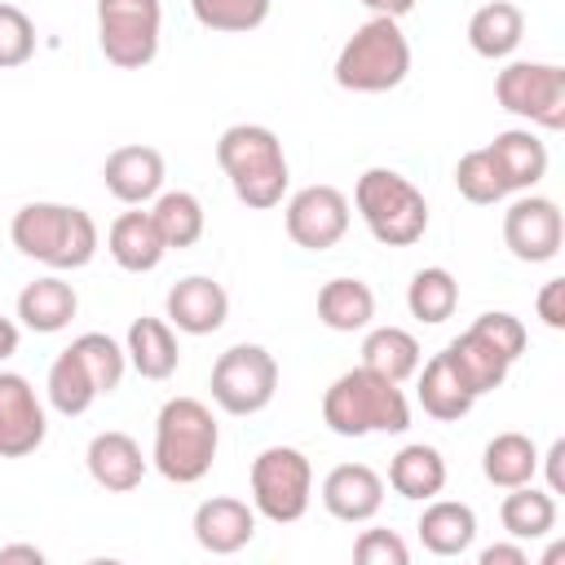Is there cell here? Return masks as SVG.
<instances>
[{"instance_id": "cell-1", "label": "cell", "mask_w": 565, "mask_h": 565, "mask_svg": "<svg viewBox=\"0 0 565 565\" xmlns=\"http://www.w3.org/2000/svg\"><path fill=\"white\" fill-rule=\"evenodd\" d=\"M216 163L230 177V190L243 207L269 212L282 203L291 185V168L282 154V141L265 124H230L216 141Z\"/></svg>"}, {"instance_id": "cell-2", "label": "cell", "mask_w": 565, "mask_h": 565, "mask_svg": "<svg viewBox=\"0 0 565 565\" xmlns=\"http://www.w3.org/2000/svg\"><path fill=\"white\" fill-rule=\"evenodd\" d=\"M9 238L26 260L49 265L53 274L66 269H84L97 256V221L84 207L71 203H22L9 221Z\"/></svg>"}, {"instance_id": "cell-3", "label": "cell", "mask_w": 565, "mask_h": 565, "mask_svg": "<svg viewBox=\"0 0 565 565\" xmlns=\"http://www.w3.org/2000/svg\"><path fill=\"white\" fill-rule=\"evenodd\" d=\"M221 450V424L207 402L199 397H168L154 415V446L150 463L172 486H194L212 472Z\"/></svg>"}, {"instance_id": "cell-4", "label": "cell", "mask_w": 565, "mask_h": 565, "mask_svg": "<svg viewBox=\"0 0 565 565\" xmlns=\"http://www.w3.org/2000/svg\"><path fill=\"white\" fill-rule=\"evenodd\" d=\"M128 371V358H124V344L110 340L106 331H84L75 335L49 366V380H44V397L57 415L75 419L84 415L102 393H115L119 380Z\"/></svg>"}, {"instance_id": "cell-5", "label": "cell", "mask_w": 565, "mask_h": 565, "mask_svg": "<svg viewBox=\"0 0 565 565\" xmlns=\"http://www.w3.org/2000/svg\"><path fill=\"white\" fill-rule=\"evenodd\" d=\"M322 424L335 437H371V433H406L411 428V402L402 384L353 366L331 380L322 393Z\"/></svg>"}, {"instance_id": "cell-6", "label": "cell", "mask_w": 565, "mask_h": 565, "mask_svg": "<svg viewBox=\"0 0 565 565\" xmlns=\"http://www.w3.org/2000/svg\"><path fill=\"white\" fill-rule=\"evenodd\" d=\"M344 93H388L411 75V40L402 35L397 18L371 13L335 53L331 66Z\"/></svg>"}, {"instance_id": "cell-7", "label": "cell", "mask_w": 565, "mask_h": 565, "mask_svg": "<svg viewBox=\"0 0 565 565\" xmlns=\"http://www.w3.org/2000/svg\"><path fill=\"white\" fill-rule=\"evenodd\" d=\"M353 207L384 247H411L428 230V199L397 168H366L353 185Z\"/></svg>"}, {"instance_id": "cell-8", "label": "cell", "mask_w": 565, "mask_h": 565, "mask_svg": "<svg viewBox=\"0 0 565 565\" xmlns=\"http://www.w3.org/2000/svg\"><path fill=\"white\" fill-rule=\"evenodd\" d=\"M252 508L274 525H296L313 499V463L296 446H265L252 459Z\"/></svg>"}, {"instance_id": "cell-9", "label": "cell", "mask_w": 565, "mask_h": 565, "mask_svg": "<svg viewBox=\"0 0 565 565\" xmlns=\"http://www.w3.org/2000/svg\"><path fill=\"white\" fill-rule=\"evenodd\" d=\"M494 102L547 132L565 128V66L556 62H508L494 75Z\"/></svg>"}, {"instance_id": "cell-10", "label": "cell", "mask_w": 565, "mask_h": 565, "mask_svg": "<svg viewBox=\"0 0 565 565\" xmlns=\"http://www.w3.org/2000/svg\"><path fill=\"white\" fill-rule=\"evenodd\" d=\"M207 388L225 415H260L278 393V362L265 344H230L212 362Z\"/></svg>"}, {"instance_id": "cell-11", "label": "cell", "mask_w": 565, "mask_h": 565, "mask_svg": "<svg viewBox=\"0 0 565 565\" xmlns=\"http://www.w3.org/2000/svg\"><path fill=\"white\" fill-rule=\"evenodd\" d=\"M163 4L159 0H97V44L119 71H141L159 53Z\"/></svg>"}, {"instance_id": "cell-12", "label": "cell", "mask_w": 565, "mask_h": 565, "mask_svg": "<svg viewBox=\"0 0 565 565\" xmlns=\"http://www.w3.org/2000/svg\"><path fill=\"white\" fill-rule=\"evenodd\" d=\"M561 243H565V216L556 207V199L547 194H521L508 203L503 212V247L525 260V265H547L561 256Z\"/></svg>"}, {"instance_id": "cell-13", "label": "cell", "mask_w": 565, "mask_h": 565, "mask_svg": "<svg viewBox=\"0 0 565 565\" xmlns=\"http://www.w3.org/2000/svg\"><path fill=\"white\" fill-rule=\"evenodd\" d=\"M349 199L335 185H305L287 199L282 207V225L287 238L305 252H327L349 234Z\"/></svg>"}, {"instance_id": "cell-14", "label": "cell", "mask_w": 565, "mask_h": 565, "mask_svg": "<svg viewBox=\"0 0 565 565\" xmlns=\"http://www.w3.org/2000/svg\"><path fill=\"white\" fill-rule=\"evenodd\" d=\"M49 437V415L26 375L0 371V459L35 455Z\"/></svg>"}, {"instance_id": "cell-15", "label": "cell", "mask_w": 565, "mask_h": 565, "mask_svg": "<svg viewBox=\"0 0 565 565\" xmlns=\"http://www.w3.org/2000/svg\"><path fill=\"white\" fill-rule=\"evenodd\" d=\"M163 318L177 331H185V335H212L230 318V291L216 278H207V274H190V278L168 287Z\"/></svg>"}, {"instance_id": "cell-16", "label": "cell", "mask_w": 565, "mask_h": 565, "mask_svg": "<svg viewBox=\"0 0 565 565\" xmlns=\"http://www.w3.org/2000/svg\"><path fill=\"white\" fill-rule=\"evenodd\" d=\"M194 543L212 556H234L256 539V508L234 494H212L194 508Z\"/></svg>"}, {"instance_id": "cell-17", "label": "cell", "mask_w": 565, "mask_h": 565, "mask_svg": "<svg viewBox=\"0 0 565 565\" xmlns=\"http://www.w3.org/2000/svg\"><path fill=\"white\" fill-rule=\"evenodd\" d=\"M322 508L344 521V525H362L384 508V477L371 463H335L322 477Z\"/></svg>"}, {"instance_id": "cell-18", "label": "cell", "mask_w": 565, "mask_h": 565, "mask_svg": "<svg viewBox=\"0 0 565 565\" xmlns=\"http://www.w3.org/2000/svg\"><path fill=\"white\" fill-rule=\"evenodd\" d=\"M163 154L154 150V146H141V141H132V146H115L110 154H106V163H102V181H106V190L119 199V203H128V207H141V203H150L159 190H163Z\"/></svg>"}, {"instance_id": "cell-19", "label": "cell", "mask_w": 565, "mask_h": 565, "mask_svg": "<svg viewBox=\"0 0 565 565\" xmlns=\"http://www.w3.org/2000/svg\"><path fill=\"white\" fill-rule=\"evenodd\" d=\"M84 463H88V477H93L106 494H128V490H137L141 477H146V468H150V459L141 455V446H137L128 433H119V428L97 433V437L88 441V450H84Z\"/></svg>"}, {"instance_id": "cell-20", "label": "cell", "mask_w": 565, "mask_h": 565, "mask_svg": "<svg viewBox=\"0 0 565 565\" xmlns=\"http://www.w3.org/2000/svg\"><path fill=\"white\" fill-rule=\"evenodd\" d=\"M441 353H446V362L455 366V375L463 380V388H468L472 397L494 393V388L508 380V371H512V358H508L499 344H490L477 327H468L463 335H455Z\"/></svg>"}, {"instance_id": "cell-21", "label": "cell", "mask_w": 565, "mask_h": 565, "mask_svg": "<svg viewBox=\"0 0 565 565\" xmlns=\"http://www.w3.org/2000/svg\"><path fill=\"white\" fill-rule=\"evenodd\" d=\"M79 313V296L62 274H44L18 291V322L35 335H57Z\"/></svg>"}, {"instance_id": "cell-22", "label": "cell", "mask_w": 565, "mask_h": 565, "mask_svg": "<svg viewBox=\"0 0 565 565\" xmlns=\"http://www.w3.org/2000/svg\"><path fill=\"white\" fill-rule=\"evenodd\" d=\"M486 150L499 163L508 194H525L547 177V146L530 128H503V132H494V141Z\"/></svg>"}, {"instance_id": "cell-23", "label": "cell", "mask_w": 565, "mask_h": 565, "mask_svg": "<svg viewBox=\"0 0 565 565\" xmlns=\"http://www.w3.org/2000/svg\"><path fill=\"white\" fill-rule=\"evenodd\" d=\"M106 252L128 274H150L168 256V247H163L150 212H119L110 221V230H106Z\"/></svg>"}, {"instance_id": "cell-24", "label": "cell", "mask_w": 565, "mask_h": 565, "mask_svg": "<svg viewBox=\"0 0 565 565\" xmlns=\"http://www.w3.org/2000/svg\"><path fill=\"white\" fill-rule=\"evenodd\" d=\"M124 353L141 380H168L181 362L177 327L168 318H132V327L124 335Z\"/></svg>"}, {"instance_id": "cell-25", "label": "cell", "mask_w": 565, "mask_h": 565, "mask_svg": "<svg viewBox=\"0 0 565 565\" xmlns=\"http://www.w3.org/2000/svg\"><path fill=\"white\" fill-rule=\"evenodd\" d=\"M419 543L433 556H463L477 539V512L459 499H428L419 512Z\"/></svg>"}, {"instance_id": "cell-26", "label": "cell", "mask_w": 565, "mask_h": 565, "mask_svg": "<svg viewBox=\"0 0 565 565\" xmlns=\"http://www.w3.org/2000/svg\"><path fill=\"white\" fill-rule=\"evenodd\" d=\"M388 486L393 494L411 499V503H428L446 490V459L437 446L428 441H411L388 459Z\"/></svg>"}, {"instance_id": "cell-27", "label": "cell", "mask_w": 565, "mask_h": 565, "mask_svg": "<svg viewBox=\"0 0 565 565\" xmlns=\"http://www.w3.org/2000/svg\"><path fill=\"white\" fill-rule=\"evenodd\" d=\"M521 40H525V13H521L512 0H490V4H481V9L468 18V44H472V53L486 57V62L512 57Z\"/></svg>"}, {"instance_id": "cell-28", "label": "cell", "mask_w": 565, "mask_h": 565, "mask_svg": "<svg viewBox=\"0 0 565 565\" xmlns=\"http://www.w3.org/2000/svg\"><path fill=\"white\" fill-rule=\"evenodd\" d=\"M375 318V291L362 278H327L318 287V322L327 331H366Z\"/></svg>"}, {"instance_id": "cell-29", "label": "cell", "mask_w": 565, "mask_h": 565, "mask_svg": "<svg viewBox=\"0 0 565 565\" xmlns=\"http://www.w3.org/2000/svg\"><path fill=\"white\" fill-rule=\"evenodd\" d=\"M150 221H154V230H159L168 252L194 247L203 238V230H207V212H203L199 194H190V190H159L150 199Z\"/></svg>"}, {"instance_id": "cell-30", "label": "cell", "mask_w": 565, "mask_h": 565, "mask_svg": "<svg viewBox=\"0 0 565 565\" xmlns=\"http://www.w3.org/2000/svg\"><path fill=\"white\" fill-rule=\"evenodd\" d=\"M415 375H419L415 393H419L424 415H433V419H441V424H455V419H463V415L477 406V397L463 388V380L455 375V366L446 362V353L428 358L424 371H415Z\"/></svg>"}, {"instance_id": "cell-31", "label": "cell", "mask_w": 565, "mask_h": 565, "mask_svg": "<svg viewBox=\"0 0 565 565\" xmlns=\"http://www.w3.org/2000/svg\"><path fill=\"white\" fill-rule=\"evenodd\" d=\"M499 521L503 530L516 539V543H534V539H547L556 530V494L539 490L534 481L525 486H512L499 503Z\"/></svg>"}, {"instance_id": "cell-32", "label": "cell", "mask_w": 565, "mask_h": 565, "mask_svg": "<svg viewBox=\"0 0 565 565\" xmlns=\"http://www.w3.org/2000/svg\"><path fill=\"white\" fill-rule=\"evenodd\" d=\"M419 340L406 327H371L362 340V366L393 384H406L419 371Z\"/></svg>"}, {"instance_id": "cell-33", "label": "cell", "mask_w": 565, "mask_h": 565, "mask_svg": "<svg viewBox=\"0 0 565 565\" xmlns=\"http://www.w3.org/2000/svg\"><path fill=\"white\" fill-rule=\"evenodd\" d=\"M481 472L490 486L499 490H512V486H525L534 481L539 472V446L525 437V433H494L481 450Z\"/></svg>"}, {"instance_id": "cell-34", "label": "cell", "mask_w": 565, "mask_h": 565, "mask_svg": "<svg viewBox=\"0 0 565 565\" xmlns=\"http://www.w3.org/2000/svg\"><path fill=\"white\" fill-rule=\"evenodd\" d=\"M406 309H411V318H419L424 327L446 322V318L459 309V282H455V274H450L446 265L419 269V274L411 278V287H406Z\"/></svg>"}, {"instance_id": "cell-35", "label": "cell", "mask_w": 565, "mask_h": 565, "mask_svg": "<svg viewBox=\"0 0 565 565\" xmlns=\"http://www.w3.org/2000/svg\"><path fill=\"white\" fill-rule=\"evenodd\" d=\"M274 0H190V13L199 26L221 35H247L269 18Z\"/></svg>"}, {"instance_id": "cell-36", "label": "cell", "mask_w": 565, "mask_h": 565, "mask_svg": "<svg viewBox=\"0 0 565 565\" xmlns=\"http://www.w3.org/2000/svg\"><path fill=\"white\" fill-rule=\"evenodd\" d=\"M455 190H459L468 203H481V207L508 199V185H503V177H499V163L490 159L486 146H481V150H468V154L455 163Z\"/></svg>"}, {"instance_id": "cell-37", "label": "cell", "mask_w": 565, "mask_h": 565, "mask_svg": "<svg viewBox=\"0 0 565 565\" xmlns=\"http://www.w3.org/2000/svg\"><path fill=\"white\" fill-rule=\"evenodd\" d=\"M31 57H35V22L18 4L0 0V71L26 66Z\"/></svg>"}, {"instance_id": "cell-38", "label": "cell", "mask_w": 565, "mask_h": 565, "mask_svg": "<svg viewBox=\"0 0 565 565\" xmlns=\"http://www.w3.org/2000/svg\"><path fill=\"white\" fill-rule=\"evenodd\" d=\"M353 561L358 565H406L411 547L397 530H362L353 539Z\"/></svg>"}, {"instance_id": "cell-39", "label": "cell", "mask_w": 565, "mask_h": 565, "mask_svg": "<svg viewBox=\"0 0 565 565\" xmlns=\"http://www.w3.org/2000/svg\"><path fill=\"white\" fill-rule=\"evenodd\" d=\"M472 327H477L490 344H499L512 362L525 353V340H530V335H525V322H521L516 313H508V309H486L481 318H472Z\"/></svg>"}, {"instance_id": "cell-40", "label": "cell", "mask_w": 565, "mask_h": 565, "mask_svg": "<svg viewBox=\"0 0 565 565\" xmlns=\"http://www.w3.org/2000/svg\"><path fill=\"white\" fill-rule=\"evenodd\" d=\"M534 309L547 331H565V278H547L534 296Z\"/></svg>"}, {"instance_id": "cell-41", "label": "cell", "mask_w": 565, "mask_h": 565, "mask_svg": "<svg viewBox=\"0 0 565 565\" xmlns=\"http://www.w3.org/2000/svg\"><path fill=\"white\" fill-rule=\"evenodd\" d=\"M565 437H556L547 446V455H539V468L547 472V494H565Z\"/></svg>"}, {"instance_id": "cell-42", "label": "cell", "mask_w": 565, "mask_h": 565, "mask_svg": "<svg viewBox=\"0 0 565 565\" xmlns=\"http://www.w3.org/2000/svg\"><path fill=\"white\" fill-rule=\"evenodd\" d=\"M477 561H481V565H530V552L512 539V543H490V547H481Z\"/></svg>"}, {"instance_id": "cell-43", "label": "cell", "mask_w": 565, "mask_h": 565, "mask_svg": "<svg viewBox=\"0 0 565 565\" xmlns=\"http://www.w3.org/2000/svg\"><path fill=\"white\" fill-rule=\"evenodd\" d=\"M13 561H26V565H44V552L35 543H9L0 547V565H13Z\"/></svg>"}, {"instance_id": "cell-44", "label": "cell", "mask_w": 565, "mask_h": 565, "mask_svg": "<svg viewBox=\"0 0 565 565\" xmlns=\"http://www.w3.org/2000/svg\"><path fill=\"white\" fill-rule=\"evenodd\" d=\"M18 340H22L18 322H13V318H0V362H9V358L18 353Z\"/></svg>"}, {"instance_id": "cell-45", "label": "cell", "mask_w": 565, "mask_h": 565, "mask_svg": "<svg viewBox=\"0 0 565 565\" xmlns=\"http://www.w3.org/2000/svg\"><path fill=\"white\" fill-rule=\"evenodd\" d=\"M371 13H380V18H406L411 9H415V0H362Z\"/></svg>"}]
</instances>
